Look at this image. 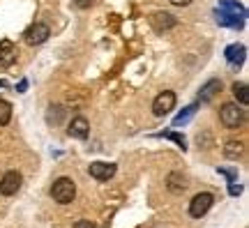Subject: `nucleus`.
Listing matches in <instances>:
<instances>
[{
    "label": "nucleus",
    "mask_w": 249,
    "mask_h": 228,
    "mask_svg": "<svg viewBox=\"0 0 249 228\" xmlns=\"http://www.w3.org/2000/svg\"><path fill=\"white\" fill-rule=\"evenodd\" d=\"M51 35V28L46 26V23H35V26H30L26 30V42L30 46H37V44H44L46 39Z\"/></svg>",
    "instance_id": "nucleus-6"
},
{
    "label": "nucleus",
    "mask_w": 249,
    "mask_h": 228,
    "mask_svg": "<svg viewBox=\"0 0 249 228\" xmlns=\"http://www.w3.org/2000/svg\"><path fill=\"white\" fill-rule=\"evenodd\" d=\"M219 9L226 12V14H233V17H240V18L247 17V9L242 7L240 2H235V0H219Z\"/></svg>",
    "instance_id": "nucleus-13"
},
{
    "label": "nucleus",
    "mask_w": 249,
    "mask_h": 228,
    "mask_svg": "<svg viewBox=\"0 0 249 228\" xmlns=\"http://www.w3.org/2000/svg\"><path fill=\"white\" fill-rule=\"evenodd\" d=\"M12 120V104L0 99V124H7Z\"/></svg>",
    "instance_id": "nucleus-19"
},
{
    "label": "nucleus",
    "mask_w": 249,
    "mask_h": 228,
    "mask_svg": "<svg viewBox=\"0 0 249 228\" xmlns=\"http://www.w3.org/2000/svg\"><path fill=\"white\" fill-rule=\"evenodd\" d=\"M51 196H53L55 203H60V205H67V203L74 201V196H76V187H74V180L70 177H58L51 187Z\"/></svg>",
    "instance_id": "nucleus-1"
},
{
    "label": "nucleus",
    "mask_w": 249,
    "mask_h": 228,
    "mask_svg": "<svg viewBox=\"0 0 249 228\" xmlns=\"http://www.w3.org/2000/svg\"><path fill=\"white\" fill-rule=\"evenodd\" d=\"M74 5L79 9H88L90 5H95V0H74Z\"/></svg>",
    "instance_id": "nucleus-21"
},
{
    "label": "nucleus",
    "mask_w": 249,
    "mask_h": 228,
    "mask_svg": "<svg viewBox=\"0 0 249 228\" xmlns=\"http://www.w3.org/2000/svg\"><path fill=\"white\" fill-rule=\"evenodd\" d=\"M17 60V46L12 44L9 39H2L0 42V67H9Z\"/></svg>",
    "instance_id": "nucleus-11"
},
{
    "label": "nucleus",
    "mask_w": 249,
    "mask_h": 228,
    "mask_svg": "<svg viewBox=\"0 0 249 228\" xmlns=\"http://www.w3.org/2000/svg\"><path fill=\"white\" fill-rule=\"evenodd\" d=\"M26 88H28V81H21L18 83V92H26Z\"/></svg>",
    "instance_id": "nucleus-24"
},
{
    "label": "nucleus",
    "mask_w": 249,
    "mask_h": 228,
    "mask_svg": "<svg viewBox=\"0 0 249 228\" xmlns=\"http://www.w3.org/2000/svg\"><path fill=\"white\" fill-rule=\"evenodd\" d=\"M233 95L240 104H249V90H247V83H233Z\"/></svg>",
    "instance_id": "nucleus-18"
},
{
    "label": "nucleus",
    "mask_w": 249,
    "mask_h": 228,
    "mask_svg": "<svg viewBox=\"0 0 249 228\" xmlns=\"http://www.w3.org/2000/svg\"><path fill=\"white\" fill-rule=\"evenodd\" d=\"M88 173L95 180H99V182H107V180H111V177L116 175V164H108V161H95V164H90Z\"/></svg>",
    "instance_id": "nucleus-7"
},
{
    "label": "nucleus",
    "mask_w": 249,
    "mask_h": 228,
    "mask_svg": "<svg viewBox=\"0 0 249 228\" xmlns=\"http://www.w3.org/2000/svg\"><path fill=\"white\" fill-rule=\"evenodd\" d=\"M217 23H222V26H229V28H235V30H240L245 26V18L240 17H233V14H226L222 9H217Z\"/></svg>",
    "instance_id": "nucleus-14"
},
{
    "label": "nucleus",
    "mask_w": 249,
    "mask_h": 228,
    "mask_svg": "<svg viewBox=\"0 0 249 228\" xmlns=\"http://www.w3.org/2000/svg\"><path fill=\"white\" fill-rule=\"evenodd\" d=\"M224 55H226V62L231 67H240L242 62H245V58H247V49H245V44H231V46H226Z\"/></svg>",
    "instance_id": "nucleus-9"
},
{
    "label": "nucleus",
    "mask_w": 249,
    "mask_h": 228,
    "mask_svg": "<svg viewBox=\"0 0 249 228\" xmlns=\"http://www.w3.org/2000/svg\"><path fill=\"white\" fill-rule=\"evenodd\" d=\"M160 136H164V139H171V140H176L180 148L187 150V140H185V136H180V134H176V132H164V134H160Z\"/></svg>",
    "instance_id": "nucleus-20"
},
{
    "label": "nucleus",
    "mask_w": 249,
    "mask_h": 228,
    "mask_svg": "<svg viewBox=\"0 0 249 228\" xmlns=\"http://www.w3.org/2000/svg\"><path fill=\"white\" fill-rule=\"evenodd\" d=\"M173 106H176V92H171V90H164L160 95L155 97V102H152V113L161 118V115H166L173 111Z\"/></svg>",
    "instance_id": "nucleus-4"
},
{
    "label": "nucleus",
    "mask_w": 249,
    "mask_h": 228,
    "mask_svg": "<svg viewBox=\"0 0 249 228\" xmlns=\"http://www.w3.org/2000/svg\"><path fill=\"white\" fill-rule=\"evenodd\" d=\"M219 120H222V124L229 127V129H238V127L245 123V111H242L238 104H224L222 111H219Z\"/></svg>",
    "instance_id": "nucleus-2"
},
{
    "label": "nucleus",
    "mask_w": 249,
    "mask_h": 228,
    "mask_svg": "<svg viewBox=\"0 0 249 228\" xmlns=\"http://www.w3.org/2000/svg\"><path fill=\"white\" fill-rule=\"evenodd\" d=\"M242 152H245V145H242L240 140H229V143H226V148H224V155H226L229 159L242 157Z\"/></svg>",
    "instance_id": "nucleus-16"
},
{
    "label": "nucleus",
    "mask_w": 249,
    "mask_h": 228,
    "mask_svg": "<svg viewBox=\"0 0 249 228\" xmlns=\"http://www.w3.org/2000/svg\"><path fill=\"white\" fill-rule=\"evenodd\" d=\"M74 228H97V226H95L92 221H76V224H74Z\"/></svg>",
    "instance_id": "nucleus-22"
},
{
    "label": "nucleus",
    "mask_w": 249,
    "mask_h": 228,
    "mask_svg": "<svg viewBox=\"0 0 249 228\" xmlns=\"http://www.w3.org/2000/svg\"><path fill=\"white\" fill-rule=\"evenodd\" d=\"M166 187H169V192H173V193H182L185 192V187H187V182L180 173H171V175L166 177Z\"/></svg>",
    "instance_id": "nucleus-15"
},
{
    "label": "nucleus",
    "mask_w": 249,
    "mask_h": 228,
    "mask_svg": "<svg viewBox=\"0 0 249 228\" xmlns=\"http://www.w3.org/2000/svg\"><path fill=\"white\" fill-rule=\"evenodd\" d=\"M88 132H90V123L86 120V118H74L70 123V127H67V134H70L71 139H88Z\"/></svg>",
    "instance_id": "nucleus-10"
},
{
    "label": "nucleus",
    "mask_w": 249,
    "mask_h": 228,
    "mask_svg": "<svg viewBox=\"0 0 249 228\" xmlns=\"http://www.w3.org/2000/svg\"><path fill=\"white\" fill-rule=\"evenodd\" d=\"M171 2H173V5H178V7H185V5H189L192 0H171Z\"/></svg>",
    "instance_id": "nucleus-23"
},
{
    "label": "nucleus",
    "mask_w": 249,
    "mask_h": 228,
    "mask_svg": "<svg viewBox=\"0 0 249 228\" xmlns=\"http://www.w3.org/2000/svg\"><path fill=\"white\" fill-rule=\"evenodd\" d=\"M21 182H23L21 173L7 171V173L2 175V180H0V193H2V196H14V193L21 189Z\"/></svg>",
    "instance_id": "nucleus-5"
},
{
    "label": "nucleus",
    "mask_w": 249,
    "mask_h": 228,
    "mask_svg": "<svg viewBox=\"0 0 249 228\" xmlns=\"http://www.w3.org/2000/svg\"><path fill=\"white\" fill-rule=\"evenodd\" d=\"M219 90H222V81H219V79H210L203 86V88H201V92H198V99H201V102H210V99H213V97L217 95Z\"/></svg>",
    "instance_id": "nucleus-12"
},
{
    "label": "nucleus",
    "mask_w": 249,
    "mask_h": 228,
    "mask_svg": "<svg viewBox=\"0 0 249 228\" xmlns=\"http://www.w3.org/2000/svg\"><path fill=\"white\" fill-rule=\"evenodd\" d=\"M150 23L157 33H166V30H171V28H176L178 21H176V17L169 14V12H157V14H152L150 17Z\"/></svg>",
    "instance_id": "nucleus-8"
},
{
    "label": "nucleus",
    "mask_w": 249,
    "mask_h": 228,
    "mask_svg": "<svg viewBox=\"0 0 249 228\" xmlns=\"http://www.w3.org/2000/svg\"><path fill=\"white\" fill-rule=\"evenodd\" d=\"M213 203H214L213 193H208V192L196 193L194 198H192V203H189V214H192V217H196V219H201L205 212L213 208Z\"/></svg>",
    "instance_id": "nucleus-3"
},
{
    "label": "nucleus",
    "mask_w": 249,
    "mask_h": 228,
    "mask_svg": "<svg viewBox=\"0 0 249 228\" xmlns=\"http://www.w3.org/2000/svg\"><path fill=\"white\" fill-rule=\"evenodd\" d=\"M196 113V104L187 106L185 111H180L178 115H176V120H173V127H182V124H187L189 120H192V115Z\"/></svg>",
    "instance_id": "nucleus-17"
}]
</instances>
